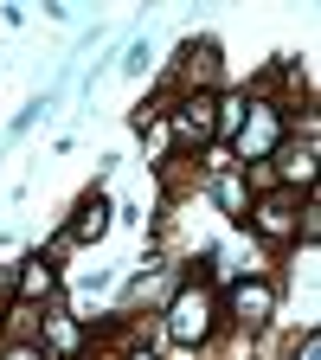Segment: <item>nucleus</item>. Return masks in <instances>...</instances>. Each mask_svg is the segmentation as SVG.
Segmentation results:
<instances>
[{"mask_svg": "<svg viewBox=\"0 0 321 360\" xmlns=\"http://www.w3.org/2000/svg\"><path fill=\"white\" fill-rule=\"evenodd\" d=\"M7 360H39V354H32V347H13V354H7Z\"/></svg>", "mask_w": 321, "mask_h": 360, "instance_id": "obj_10", "label": "nucleus"}, {"mask_svg": "<svg viewBox=\"0 0 321 360\" xmlns=\"http://www.w3.org/2000/svg\"><path fill=\"white\" fill-rule=\"evenodd\" d=\"M103 225H110V206H103V200H84V206H77V225H71V238H103Z\"/></svg>", "mask_w": 321, "mask_h": 360, "instance_id": "obj_7", "label": "nucleus"}, {"mask_svg": "<svg viewBox=\"0 0 321 360\" xmlns=\"http://www.w3.org/2000/svg\"><path fill=\"white\" fill-rule=\"evenodd\" d=\"M296 360H321V335H302V347H296Z\"/></svg>", "mask_w": 321, "mask_h": 360, "instance_id": "obj_9", "label": "nucleus"}, {"mask_svg": "<svg viewBox=\"0 0 321 360\" xmlns=\"http://www.w3.org/2000/svg\"><path fill=\"white\" fill-rule=\"evenodd\" d=\"M257 232H263V238H283V232H296V200H289V193H270V200H257Z\"/></svg>", "mask_w": 321, "mask_h": 360, "instance_id": "obj_4", "label": "nucleus"}, {"mask_svg": "<svg viewBox=\"0 0 321 360\" xmlns=\"http://www.w3.org/2000/svg\"><path fill=\"white\" fill-rule=\"evenodd\" d=\"M52 264H45V257H26V270H20V296L26 302H39V296H52Z\"/></svg>", "mask_w": 321, "mask_h": 360, "instance_id": "obj_6", "label": "nucleus"}, {"mask_svg": "<svg viewBox=\"0 0 321 360\" xmlns=\"http://www.w3.org/2000/svg\"><path fill=\"white\" fill-rule=\"evenodd\" d=\"M270 309H277V290H270V283H251V277H244V283L232 290V315H238L244 328H263Z\"/></svg>", "mask_w": 321, "mask_h": 360, "instance_id": "obj_3", "label": "nucleus"}, {"mask_svg": "<svg viewBox=\"0 0 321 360\" xmlns=\"http://www.w3.org/2000/svg\"><path fill=\"white\" fill-rule=\"evenodd\" d=\"M180 142H206V135H212V103L206 97H193V103H180Z\"/></svg>", "mask_w": 321, "mask_h": 360, "instance_id": "obj_5", "label": "nucleus"}, {"mask_svg": "<svg viewBox=\"0 0 321 360\" xmlns=\"http://www.w3.org/2000/svg\"><path fill=\"white\" fill-rule=\"evenodd\" d=\"M277 135H283L277 110H270V103H251V110H244V122H238V135H232V142H238V155H244V161H263L270 148H277Z\"/></svg>", "mask_w": 321, "mask_h": 360, "instance_id": "obj_2", "label": "nucleus"}, {"mask_svg": "<svg viewBox=\"0 0 321 360\" xmlns=\"http://www.w3.org/2000/svg\"><path fill=\"white\" fill-rule=\"evenodd\" d=\"M135 360H155V354H135Z\"/></svg>", "mask_w": 321, "mask_h": 360, "instance_id": "obj_11", "label": "nucleus"}, {"mask_svg": "<svg viewBox=\"0 0 321 360\" xmlns=\"http://www.w3.org/2000/svg\"><path fill=\"white\" fill-rule=\"evenodd\" d=\"M45 341H52V354H71L77 347V328L65 322V315H45Z\"/></svg>", "mask_w": 321, "mask_h": 360, "instance_id": "obj_8", "label": "nucleus"}, {"mask_svg": "<svg viewBox=\"0 0 321 360\" xmlns=\"http://www.w3.org/2000/svg\"><path fill=\"white\" fill-rule=\"evenodd\" d=\"M167 335H173V341H187V347L212 335V296H206L199 283H187V290L173 296V309H167Z\"/></svg>", "mask_w": 321, "mask_h": 360, "instance_id": "obj_1", "label": "nucleus"}]
</instances>
